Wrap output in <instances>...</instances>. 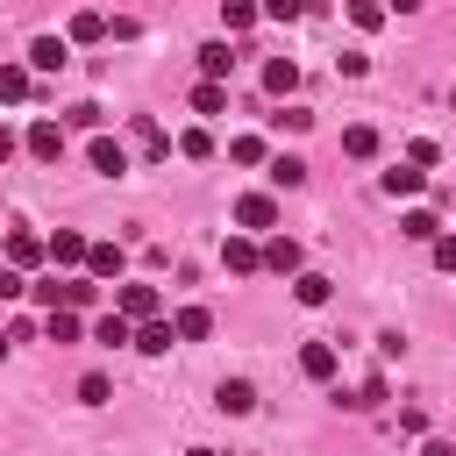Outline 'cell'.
I'll return each mask as SVG.
<instances>
[{
  "mask_svg": "<svg viewBox=\"0 0 456 456\" xmlns=\"http://www.w3.org/2000/svg\"><path fill=\"white\" fill-rule=\"evenodd\" d=\"M235 228H278V200L271 192H242L235 200Z\"/></svg>",
  "mask_w": 456,
  "mask_h": 456,
  "instance_id": "6da1fadb",
  "label": "cell"
},
{
  "mask_svg": "<svg viewBox=\"0 0 456 456\" xmlns=\"http://www.w3.org/2000/svg\"><path fill=\"white\" fill-rule=\"evenodd\" d=\"M64 64H71V43L64 36H36L28 43V71H64Z\"/></svg>",
  "mask_w": 456,
  "mask_h": 456,
  "instance_id": "7a4b0ae2",
  "label": "cell"
},
{
  "mask_svg": "<svg viewBox=\"0 0 456 456\" xmlns=\"http://www.w3.org/2000/svg\"><path fill=\"white\" fill-rule=\"evenodd\" d=\"M86 249H93V242H86L78 228H57V235H50V264H64V271H86Z\"/></svg>",
  "mask_w": 456,
  "mask_h": 456,
  "instance_id": "3957f363",
  "label": "cell"
},
{
  "mask_svg": "<svg viewBox=\"0 0 456 456\" xmlns=\"http://www.w3.org/2000/svg\"><path fill=\"white\" fill-rule=\"evenodd\" d=\"M121 271H128L121 242H93V249H86V278H114V285H121Z\"/></svg>",
  "mask_w": 456,
  "mask_h": 456,
  "instance_id": "277c9868",
  "label": "cell"
},
{
  "mask_svg": "<svg viewBox=\"0 0 456 456\" xmlns=\"http://www.w3.org/2000/svg\"><path fill=\"white\" fill-rule=\"evenodd\" d=\"M100 299V278H86V271H71V278H57V306H71V314H86Z\"/></svg>",
  "mask_w": 456,
  "mask_h": 456,
  "instance_id": "5b68a950",
  "label": "cell"
},
{
  "mask_svg": "<svg viewBox=\"0 0 456 456\" xmlns=\"http://www.w3.org/2000/svg\"><path fill=\"white\" fill-rule=\"evenodd\" d=\"M114 314L150 321V314H157V285H114Z\"/></svg>",
  "mask_w": 456,
  "mask_h": 456,
  "instance_id": "8992f818",
  "label": "cell"
},
{
  "mask_svg": "<svg viewBox=\"0 0 456 456\" xmlns=\"http://www.w3.org/2000/svg\"><path fill=\"white\" fill-rule=\"evenodd\" d=\"M214 406L242 420V413H256V385H249V378H221V392H214Z\"/></svg>",
  "mask_w": 456,
  "mask_h": 456,
  "instance_id": "52a82bcc",
  "label": "cell"
},
{
  "mask_svg": "<svg viewBox=\"0 0 456 456\" xmlns=\"http://www.w3.org/2000/svg\"><path fill=\"white\" fill-rule=\"evenodd\" d=\"M28 157H36V164H57V157H64V128H57V121H36V128H28Z\"/></svg>",
  "mask_w": 456,
  "mask_h": 456,
  "instance_id": "ba28073f",
  "label": "cell"
},
{
  "mask_svg": "<svg viewBox=\"0 0 456 456\" xmlns=\"http://www.w3.org/2000/svg\"><path fill=\"white\" fill-rule=\"evenodd\" d=\"M86 157H93V171H100V178H121V171H128V150H121L114 135H93V150H86Z\"/></svg>",
  "mask_w": 456,
  "mask_h": 456,
  "instance_id": "9c48e42d",
  "label": "cell"
},
{
  "mask_svg": "<svg viewBox=\"0 0 456 456\" xmlns=\"http://www.w3.org/2000/svg\"><path fill=\"white\" fill-rule=\"evenodd\" d=\"M43 256H50V242H43V235H28V228H14V235H7V264H14V271L43 264Z\"/></svg>",
  "mask_w": 456,
  "mask_h": 456,
  "instance_id": "30bf717a",
  "label": "cell"
},
{
  "mask_svg": "<svg viewBox=\"0 0 456 456\" xmlns=\"http://www.w3.org/2000/svg\"><path fill=\"white\" fill-rule=\"evenodd\" d=\"M171 342H178V328H171V321H157V314H150V321H135V349H142V356H164Z\"/></svg>",
  "mask_w": 456,
  "mask_h": 456,
  "instance_id": "8fae6325",
  "label": "cell"
},
{
  "mask_svg": "<svg viewBox=\"0 0 456 456\" xmlns=\"http://www.w3.org/2000/svg\"><path fill=\"white\" fill-rule=\"evenodd\" d=\"M335 363H342V356H335V342H306V349H299V370H306L314 385H328V378H335Z\"/></svg>",
  "mask_w": 456,
  "mask_h": 456,
  "instance_id": "7c38bea8",
  "label": "cell"
},
{
  "mask_svg": "<svg viewBox=\"0 0 456 456\" xmlns=\"http://www.w3.org/2000/svg\"><path fill=\"white\" fill-rule=\"evenodd\" d=\"M228 71H235V50H228V43H207V50H200V78L228 86Z\"/></svg>",
  "mask_w": 456,
  "mask_h": 456,
  "instance_id": "4fadbf2b",
  "label": "cell"
},
{
  "mask_svg": "<svg viewBox=\"0 0 456 456\" xmlns=\"http://www.w3.org/2000/svg\"><path fill=\"white\" fill-rule=\"evenodd\" d=\"M292 86H299V64H292V57H271V64H264V93H271V100H285Z\"/></svg>",
  "mask_w": 456,
  "mask_h": 456,
  "instance_id": "5bb4252c",
  "label": "cell"
},
{
  "mask_svg": "<svg viewBox=\"0 0 456 456\" xmlns=\"http://www.w3.org/2000/svg\"><path fill=\"white\" fill-rule=\"evenodd\" d=\"M420 185H428V171H420V164H392V171H385V192H392V200H413Z\"/></svg>",
  "mask_w": 456,
  "mask_h": 456,
  "instance_id": "9a60e30c",
  "label": "cell"
},
{
  "mask_svg": "<svg viewBox=\"0 0 456 456\" xmlns=\"http://www.w3.org/2000/svg\"><path fill=\"white\" fill-rule=\"evenodd\" d=\"M221 264H228V271H256V264H264V249H256L249 235H228V242H221Z\"/></svg>",
  "mask_w": 456,
  "mask_h": 456,
  "instance_id": "2e32d148",
  "label": "cell"
},
{
  "mask_svg": "<svg viewBox=\"0 0 456 456\" xmlns=\"http://www.w3.org/2000/svg\"><path fill=\"white\" fill-rule=\"evenodd\" d=\"M292 292H299V306H328L335 278H321V271H292Z\"/></svg>",
  "mask_w": 456,
  "mask_h": 456,
  "instance_id": "e0dca14e",
  "label": "cell"
},
{
  "mask_svg": "<svg viewBox=\"0 0 456 456\" xmlns=\"http://www.w3.org/2000/svg\"><path fill=\"white\" fill-rule=\"evenodd\" d=\"M93 342L121 349V342H135V321H128V314H100V321H93Z\"/></svg>",
  "mask_w": 456,
  "mask_h": 456,
  "instance_id": "ac0fdd59",
  "label": "cell"
},
{
  "mask_svg": "<svg viewBox=\"0 0 456 456\" xmlns=\"http://www.w3.org/2000/svg\"><path fill=\"white\" fill-rule=\"evenodd\" d=\"M28 86H36V71H28V64H0V100H7V107H21V100H28Z\"/></svg>",
  "mask_w": 456,
  "mask_h": 456,
  "instance_id": "d6986e66",
  "label": "cell"
},
{
  "mask_svg": "<svg viewBox=\"0 0 456 456\" xmlns=\"http://www.w3.org/2000/svg\"><path fill=\"white\" fill-rule=\"evenodd\" d=\"M399 235H406V242H435V235H442V221H435L428 207H413V214H399Z\"/></svg>",
  "mask_w": 456,
  "mask_h": 456,
  "instance_id": "ffe728a7",
  "label": "cell"
},
{
  "mask_svg": "<svg viewBox=\"0 0 456 456\" xmlns=\"http://www.w3.org/2000/svg\"><path fill=\"white\" fill-rule=\"evenodd\" d=\"M264 271H278V278H292V271H299V242H292V235H278V242L264 249Z\"/></svg>",
  "mask_w": 456,
  "mask_h": 456,
  "instance_id": "44dd1931",
  "label": "cell"
},
{
  "mask_svg": "<svg viewBox=\"0 0 456 456\" xmlns=\"http://www.w3.org/2000/svg\"><path fill=\"white\" fill-rule=\"evenodd\" d=\"M171 328H178V342H207V335H214V314H207V306H185Z\"/></svg>",
  "mask_w": 456,
  "mask_h": 456,
  "instance_id": "7402d4cb",
  "label": "cell"
},
{
  "mask_svg": "<svg viewBox=\"0 0 456 456\" xmlns=\"http://www.w3.org/2000/svg\"><path fill=\"white\" fill-rule=\"evenodd\" d=\"M100 36H107V14L100 7H78L71 14V43H100Z\"/></svg>",
  "mask_w": 456,
  "mask_h": 456,
  "instance_id": "603a6c76",
  "label": "cell"
},
{
  "mask_svg": "<svg viewBox=\"0 0 456 456\" xmlns=\"http://www.w3.org/2000/svg\"><path fill=\"white\" fill-rule=\"evenodd\" d=\"M271 185H285V192H292V185H306V157H292V150H285V157H271Z\"/></svg>",
  "mask_w": 456,
  "mask_h": 456,
  "instance_id": "cb8c5ba5",
  "label": "cell"
},
{
  "mask_svg": "<svg viewBox=\"0 0 456 456\" xmlns=\"http://www.w3.org/2000/svg\"><path fill=\"white\" fill-rule=\"evenodd\" d=\"M221 107H228V86L200 78V86H192V114H221Z\"/></svg>",
  "mask_w": 456,
  "mask_h": 456,
  "instance_id": "d4e9b609",
  "label": "cell"
},
{
  "mask_svg": "<svg viewBox=\"0 0 456 456\" xmlns=\"http://www.w3.org/2000/svg\"><path fill=\"white\" fill-rule=\"evenodd\" d=\"M342 150H349V157H370V150H378V128H370V121H349V128H342Z\"/></svg>",
  "mask_w": 456,
  "mask_h": 456,
  "instance_id": "484cf974",
  "label": "cell"
},
{
  "mask_svg": "<svg viewBox=\"0 0 456 456\" xmlns=\"http://www.w3.org/2000/svg\"><path fill=\"white\" fill-rule=\"evenodd\" d=\"M43 335H50V342H78V314H71V306H50Z\"/></svg>",
  "mask_w": 456,
  "mask_h": 456,
  "instance_id": "4316f807",
  "label": "cell"
},
{
  "mask_svg": "<svg viewBox=\"0 0 456 456\" xmlns=\"http://www.w3.org/2000/svg\"><path fill=\"white\" fill-rule=\"evenodd\" d=\"M356 28H385V0H342Z\"/></svg>",
  "mask_w": 456,
  "mask_h": 456,
  "instance_id": "83f0119b",
  "label": "cell"
},
{
  "mask_svg": "<svg viewBox=\"0 0 456 456\" xmlns=\"http://www.w3.org/2000/svg\"><path fill=\"white\" fill-rule=\"evenodd\" d=\"M178 157H192V164L214 157V135H207V128H185V135H178Z\"/></svg>",
  "mask_w": 456,
  "mask_h": 456,
  "instance_id": "f1b7e54d",
  "label": "cell"
},
{
  "mask_svg": "<svg viewBox=\"0 0 456 456\" xmlns=\"http://www.w3.org/2000/svg\"><path fill=\"white\" fill-rule=\"evenodd\" d=\"M78 399H86V406H107V399H114V385H107L100 370H86V378H78Z\"/></svg>",
  "mask_w": 456,
  "mask_h": 456,
  "instance_id": "f546056e",
  "label": "cell"
},
{
  "mask_svg": "<svg viewBox=\"0 0 456 456\" xmlns=\"http://www.w3.org/2000/svg\"><path fill=\"white\" fill-rule=\"evenodd\" d=\"M256 14H264V7H256V0H221V21H228V28H249V21H256Z\"/></svg>",
  "mask_w": 456,
  "mask_h": 456,
  "instance_id": "4dcf8cb0",
  "label": "cell"
},
{
  "mask_svg": "<svg viewBox=\"0 0 456 456\" xmlns=\"http://www.w3.org/2000/svg\"><path fill=\"white\" fill-rule=\"evenodd\" d=\"M228 157H235V164H264V135H235Z\"/></svg>",
  "mask_w": 456,
  "mask_h": 456,
  "instance_id": "1f68e13d",
  "label": "cell"
},
{
  "mask_svg": "<svg viewBox=\"0 0 456 456\" xmlns=\"http://www.w3.org/2000/svg\"><path fill=\"white\" fill-rule=\"evenodd\" d=\"M378 399H385V378H363V385H356V399H349V406H356V413H370V406H378Z\"/></svg>",
  "mask_w": 456,
  "mask_h": 456,
  "instance_id": "d6a6232c",
  "label": "cell"
},
{
  "mask_svg": "<svg viewBox=\"0 0 456 456\" xmlns=\"http://www.w3.org/2000/svg\"><path fill=\"white\" fill-rule=\"evenodd\" d=\"M256 7H264L271 21H299V14H306V0H256Z\"/></svg>",
  "mask_w": 456,
  "mask_h": 456,
  "instance_id": "836d02e7",
  "label": "cell"
},
{
  "mask_svg": "<svg viewBox=\"0 0 456 456\" xmlns=\"http://www.w3.org/2000/svg\"><path fill=\"white\" fill-rule=\"evenodd\" d=\"M399 435H428V406H399Z\"/></svg>",
  "mask_w": 456,
  "mask_h": 456,
  "instance_id": "e575fe53",
  "label": "cell"
},
{
  "mask_svg": "<svg viewBox=\"0 0 456 456\" xmlns=\"http://www.w3.org/2000/svg\"><path fill=\"white\" fill-rule=\"evenodd\" d=\"M271 121H278V128H292V135H299V128H314V114H306V107H285V114H271Z\"/></svg>",
  "mask_w": 456,
  "mask_h": 456,
  "instance_id": "d590c367",
  "label": "cell"
},
{
  "mask_svg": "<svg viewBox=\"0 0 456 456\" xmlns=\"http://www.w3.org/2000/svg\"><path fill=\"white\" fill-rule=\"evenodd\" d=\"M435 264H442V271H456V235H435Z\"/></svg>",
  "mask_w": 456,
  "mask_h": 456,
  "instance_id": "8d00e7d4",
  "label": "cell"
},
{
  "mask_svg": "<svg viewBox=\"0 0 456 456\" xmlns=\"http://www.w3.org/2000/svg\"><path fill=\"white\" fill-rule=\"evenodd\" d=\"M28 285H21V271H0V299H21Z\"/></svg>",
  "mask_w": 456,
  "mask_h": 456,
  "instance_id": "74e56055",
  "label": "cell"
},
{
  "mask_svg": "<svg viewBox=\"0 0 456 456\" xmlns=\"http://www.w3.org/2000/svg\"><path fill=\"white\" fill-rule=\"evenodd\" d=\"M7 157H14V128L0 121V164H7Z\"/></svg>",
  "mask_w": 456,
  "mask_h": 456,
  "instance_id": "f35d334b",
  "label": "cell"
},
{
  "mask_svg": "<svg viewBox=\"0 0 456 456\" xmlns=\"http://www.w3.org/2000/svg\"><path fill=\"white\" fill-rule=\"evenodd\" d=\"M420 456H456V442H428V449H420Z\"/></svg>",
  "mask_w": 456,
  "mask_h": 456,
  "instance_id": "ab89813d",
  "label": "cell"
},
{
  "mask_svg": "<svg viewBox=\"0 0 456 456\" xmlns=\"http://www.w3.org/2000/svg\"><path fill=\"white\" fill-rule=\"evenodd\" d=\"M413 7H420V0H385V14H413Z\"/></svg>",
  "mask_w": 456,
  "mask_h": 456,
  "instance_id": "60d3db41",
  "label": "cell"
},
{
  "mask_svg": "<svg viewBox=\"0 0 456 456\" xmlns=\"http://www.w3.org/2000/svg\"><path fill=\"white\" fill-rule=\"evenodd\" d=\"M185 456H221V449H185Z\"/></svg>",
  "mask_w": 456,
  "mask_h": 456,
  "instance_id": "b9f144b4",
  "label": "cell"
},
{
  "mask_svg": "<svg viewBox=\"0 0 456 456\" xmlns=\"http://www.w3.org/2000/svg\"><path fill=\"white\" fill-rule=\"evenodd\" d=\"M449 107H456V93H449Z\"/></svg>",
  "mask_w": 456,
  "mask_h": 456,
  "instance_id": "7bdbcfd3",
  "label": "cell"
},
{
  "mask_svg": "<svg viewBox=\"0 0 456 456\" xmlns=\"http://www.w3.org/2000/svg\"><path fill=\"white\" fill-rule=\"evenodd\" d=\"M0 349H7V335H0Z\"/></svg>",
  "mask_w": 456,
  "mask_h": 456,
  "instance_id": "ee69618b",
  "label": "cell"
}]
</instances>
